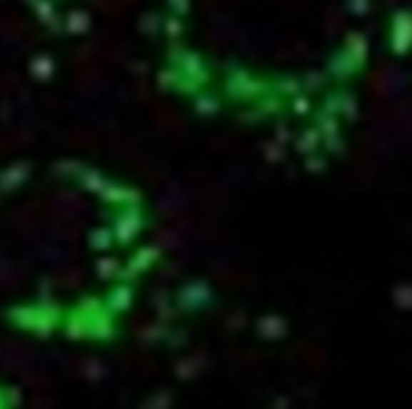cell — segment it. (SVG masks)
<instances>
[{
	"label": "cell",
	"mask_w": 412,
	"mask_h": 409,
	"mask_svg": "<svg viewBox=\"0 0 412 409\" xmlns=\"http://www.w3.org/2000/svg\"><path fill=\"white\" fill-rule=\"evenodd\" d=\"M154 92L297 176L350 159L388 56L391 0H150Z\"/></svg>",
	"instance_id": "1"
},
{
	"label": "cell",
	"mask_w": 412,
	"mask_h": 409,
	"mask_svg": "<svg viewBox=\"0 0 412 409\" xmlns=\"http://www.w3.org/2000/svg\"><path fill=\"white\" fill-rule=\"evenodd\" d=\"M164 256L152 193L73 152L0 161V315L61 335H109Z\"/></svg>",
	"instance_id": "2"
},
{
	"label": "cell",
	"mask_w": 412,
	"mask_h": 409,
	"mask_svg": "<svg viewBox=\"0 0 412 409\" xmlns=\"http://www.w3.org/2000/svg\"><path fill=\"white\" fill-rule=\"evenodd\" d=\"M82 3H89V0H29V5H34L39 15H44V12H58V17L66 15V12H73L77 5Z\"/></svg>",
	"instance_id": "3"
}]
</instances>
